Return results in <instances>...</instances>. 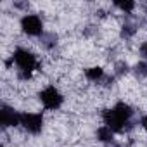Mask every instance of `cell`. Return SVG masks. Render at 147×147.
I'll list each match as a JSON object with an SVG mask.
<instances>
[{
  "instance_id": "cell-16",
  "label": "cell",
  "mask_w": 147,
  "mask_h": 147,
  "mask_svg": "<svg viewBox=\"0 0 147 147\" xmlns=\"http://www.w3.org/2000/svg\"><path fill=\"white\" fill-rule=\"evenodd\" d=\"M145 16H147V11H145Z\"/></svg>"
},
{
  "instance_id": "cell-9",
  "label": "cell",
  "mask_w": 147,
  "mask_h": 147,
  "mask_svg": "<svg viewBox=\"0 0 147 147\" xmlns=\"http://www.w3.org/2000/svg\"><path fill=\"white\" fill-rule=\"evenodd\" d=\"M114 7L119 9L125 14H131L135 9V2H130V0H125V2H114Z\"/></svg>"
},
{
  "instance_id": "cell-7",
  "label": "cell",
  "mask_w": 147,
  "mask_h": 147,
  "mask_svg": "<svg viewBox=\"0 0 147 147\" xmlns=\"http://www.w3.org/2000/svg\"><path fill=\"white\" fill-rule=\"evenodd\" d=\"M97 140L99 142H102V144H113L114 142V131L111 130V128H107L106 125H102L100 128H97Z\"/></svg>"
},
{
  "instance_id": "cell-10",
  "label": "cell",
  "mask_w": 147,
  "mask_h": 147,
  "mask_svg": "<svg viewBox=\"0 0 147 147\" xmlns=\"http://www.w3.org/2000/svg\"><path fill=\"white\" fill-rule=\"evenodd\" d=\"M137 33V26L131 24V23H125L123 28H121V36L123 38H131L133 35Z\"/></svg>"
},
{
  "instance_id": "cell-11",
  "label": "cell",
  "mask_w": 147,
  "mask_h": 147,
  "mask_svg": "<svg viewBox=\"0 0 147 147\" xmlns=\"http://www.w3.org/2000/svg\"><path fill=\"white\" fill-rule=\"evenodd\" d=\"M135 73H137V76L147 78V61H140V62L135 66Z\"/></svg>"
},
{
  "instance_id": "cell-3",
  "label": "cell",
  "mask_w": 147,
  "mask_h": 147,
  "mask_svg": "<svg viewBox=\"0 0 147 147\" xmlns=\"http://www.w3.org/2000/svg\"><path fill=\"white\" fill-rule=\"evenodd\" d=\"M38 99H40L42 106H43L47 111H57V109L64 104L62 94H61L59 88L54 87V85H47L45 88H42V90L38 92Z\"/></svg>"
},
{
  "instance_id": "cell-13",
  "label": "cell",
  "mask_w": 147,
  "mask_h": 147,
  "mask_svg": "<svg viewBox=\"0 0 147 147\" xmlns=\"http://www.w3.org/2000/svg\"><path fill=\"white\" fill-rule=\"evenodd\" d=\"M140 126H142V128H144V131L147 133V114L140 118Z\"/></svg>"
},
{
  "instance_id": "cell-4",
  "label": "cell",
  "mask_w": 147,
  "mask_h": 147,
  "mask_svg": "<svg viewBox=\"0 0 147 147\" xmlns=\"http://www.w3.org/2000/svg\"><path fill=\"white\" fill-rule=\"evenodd\" d=\"M19 28L28 36H43V21L38 14H24L19 21Z\"/></svg>"
},
{
  "instance_id": "cell-8",
  "label": "cell",
  "mask_w": 147,
  "mask_h": 147,
  "mask_svg": "<svg viewBox=\"0 0 147 147\" xmlns=\"http://www.w3.org/2000/svg\"><path fill=\"white\" fill-rule=\"evenodd\" d=\"M85 78L88 82H94V83H99L102 78H104V69L100 66H92V67H87L85 69Z\"/></svg>"
},
{
  "instance_id": "cell-15",
  "label": "cell",
  "mask_w": 147,
  "mask_h": 147,
  "mask_svg": "<svg viewBox=\"0 0 147 147\" xmlns=\"http://www.w3.org/2000/svg\"><path fill=\"white\" fill-rule=\"evenodd\" d=\"M2 147H5V144H2Z\"/></svg>"
},
{
  "instance_id": "cell-2",
  "label": "cell",
  "mask_w": 147,
  "mask_h": 147,
  "mask_svg": "<svg viewBox=\"0 0 147 147\" xmlns=\"http://www.w3.org/2000/svg\"><path fill=\"white\" fill-rule=\"evenodd\" d=\"M12 62L16 64L18 75H19V78H23V80H28L33 73L36 71V67H38V59H36V55H35L31 50L24 49V47H18V49L12 52Z\"/></svg>"
},
{
  "instance_id": "cell-12",
  "label": "cell",
  "mask_w": 147,
  "mask_h": 147,
  "mask_svg": "<svg viewBox=\"0 0 147 147\" xmlns=\"http://www.w3.org/2000/svg\"><path fill=\"white\" fill-rule=\"evenodd\" d=\"M128 73V64L126 62H118L116 64V75H126Z\"/></svg>"
},
{
  "instance_id": "cell-1",
  "label": "cell",
  "mask_w": 147,
  "mask_h": 147,
  "mask_svg": "<svg viewBox=\"0 0 147 147\" xmlns=\"http://www.w3.org/2000/svg\"><path fill=\"white\" fill-rule=\"evenodd\" d=\"M133 109L126 102H116L113 107L106 109L102 113V121L107 128H111L114 133H123L131 126Z\"/></svg>"
},
{
  "instance_id": "cell-14",
  "label": "cell",
  "mask_w": 147,
  "mask_h": 147,
  "mask_svg": "<svg viewBox=\"0 0 147 147\" xmlns=\"http://www.w3.org/2000/svg\"><path fill=\"white\" fill-rule=\"evenodd\" d=\"M140 54H142V55L147 59V42H144V45L140 47Z\"/></svg>"
},
{
  "instance_id": "cell-5",
  "label": "cell",
  "mask_w": 147,
  "mask_h": 147,
  "mask_svg": "<svg viewBox=\"0 0 147 147\" xmlns=\"http://www.w3.org/2000/svg\"><path fill=\"white\" fill-rule=\"evenodd\" d=\"M43 114L42 113H21V126L31 135H38L43 130Z\"/></svg>"
},
{
  "instance_id": "cell-6",
  "label": "cell",
  "mask_w": 147,
  "mask_h": 147,
  "mask_svg": "<svg viewBox=\"0 0 147 147\" xmlns=\"http://www.w3.org/2000/svg\"><path fill=\"white\" fill-rule=\"evenodd\" d=\"M0 123H2V128H14L21 125V113H18L14 107L2 104V109H0Z\"/></svg>"
}]
</instances>
